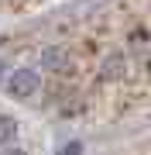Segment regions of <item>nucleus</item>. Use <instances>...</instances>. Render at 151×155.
<instances>
[{
	"label": "nucleus",
	"instance_id": "2",
	"mask_svg": "<svg viewBox=\"0 0 151 155\" xmlns=\"http://www.w3.org/2000/svg\"><path fill=\"white\" fill-rule=\"evenodd\" d=\"M41 66H45V69H55V72L69 69V48H48L45 55H41Z\"/></svg>",
	"mask_w": 151,
	"mask_h": 155
},
{
	"label": "nucleus",
	"instance_id": "1",
	"mask_svg": "<svg viewBox=\"0 0 151 155\" xmlns=\"http://www.w3.org/2000/svg\"><path fill=\"white\" fill-rule=\"evenodd\" d=\"M38 86H41V79H38V72H31V69H14L11 79H7V93L17 97V100L34 97V93H38Z\"/></svg>",
	"mask_w": 151,
	"mask_h": 155
},
{
	"label": "nucleus",
	"instance_id": "3",
	"mask_svg": "<svg viewBox=\"0 0 151 155\" xmlns=\"http://www.w3.org/2000/svg\"><path fill=\"white\" fill-rule=\"evenodd\" d=\"M14 134V121H7V117H0V145Z\"/></svg>",
	"mask_w": 151,
	"mask_h": 155
}]
</instances>
